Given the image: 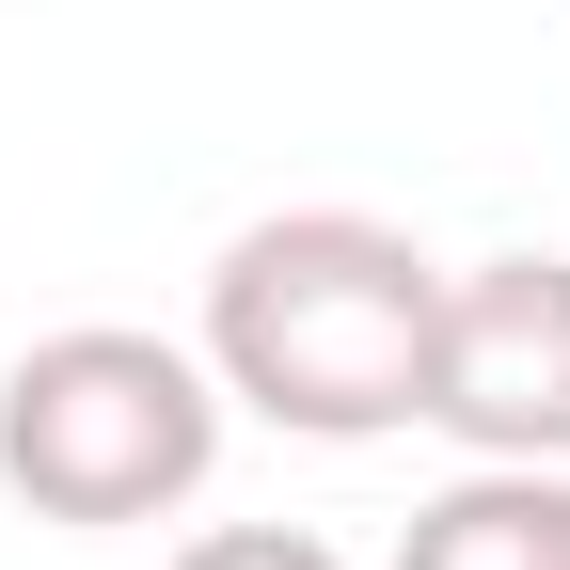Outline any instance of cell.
<instances>
[{
    "mask_svg": "<svg viewBox=\"0 0 570 570\" xmlns=\"http://www.w3.org/2000/svg\"><path fill=\"white\" fill-rule=\"evenodd\" d=\"M428 317L444 269L365 206H285L206 269V365L302 444H365V428L428 412Z\"/></svg>",
    "mask_w": 570,
    "mask_h": 570,
    "instance_id": "6da1fadb",
    "label": "cell"
},
{
    "mask_svg": "<svg viewBox=\"0 0 570 570\" xmlns=\"http://www.w3.org/2000/svg\"><path fill=\"white\" fill-rule=\"evenodd\" d=\"M175 570H348V554H333L317 523H206Z\"/></svg>",
    "mask_w": 570,
    "mask_h": 570,
    "instance_id": "5b68a950",
    "label": "cell"
},
{
    "mask_svg": "<svg viewBox=\"0 0 570 570\" xmlns=\"http://www.w3.org/2000/svg\"><path fill=\"white\" fill-rule=\"evenodd\" d=\"M223 460V365H190L175 333H32L0 365V491L32 523H159L175 491H206Z\"/></svg>",
    "mask_w": 570,
    "mask_h": 570,
    "instance_id": "7a4b0ae2",
    "label": "cell"
},
{
    "mask_svg": "<svg viewBox=\"0 0 570 570\" xmlns=\"http://www.w3.org/2000/svg\"><path fill=\"white\" fill-rule=\"evenodd\" d=\"M428 428L475 460H570V254H491L428 317Z\"/></svg>",
    "mask_w": 570,
    "mask_h": 570,
    "instance_id": "3957f363",
    "label": "cell"
},
{
    "mask_svg": "<svg viewBox=\"0 0 570 570\" xmlns=\"http://www.w3.org/2000/svg\"><path fill=\"white\" fill-rule=\"evenodd\" d=\"M396 570H570V475L554 460H475L396 523Z\"/></svg>",
    "mask_w": 570,
    "mask_h": 570,
    "instance_id": "277c9868",
    "label": "cell"
}]
</instances>
